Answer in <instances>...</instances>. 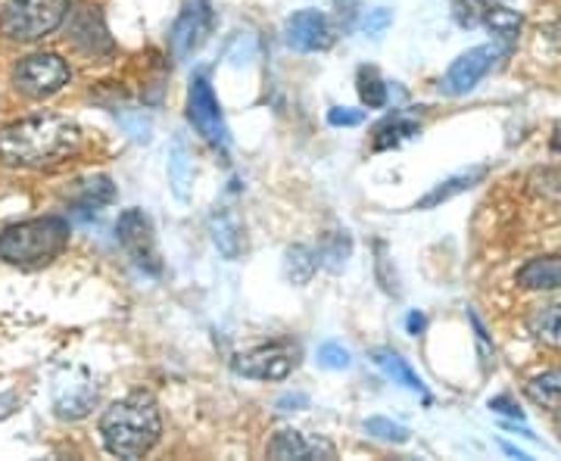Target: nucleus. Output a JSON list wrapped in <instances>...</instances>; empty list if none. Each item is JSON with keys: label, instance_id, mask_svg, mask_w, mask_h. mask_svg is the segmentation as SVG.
Wrapping results in <instances>:
<instances>
[{"label": "nucleus", "instance_id": "obj_19", "mask_svg": "<svg viewBox=\"0 0 561 461\" xmlns=\"http://www.w3.org/2000/svg\"><path fill=\"white\" fill-rule=\"evenodd\" d=\"M375 365L381 368L387 378H393V383H402L405 390H415L421 393L424 400H427V390H424V381H421L419 374L409 368V361L397 356V353H390V349H378L375 353Z\"/></svg>", "mask_w": 561, "mask_h": 461}, {"label": "nucleus", "instance_id": "obj_23", "mask_svg": "<svg viewBox=\"0 0 561 461\" xmlns=\"http://www.w3.org/2000/svg\"><path fill=\"white\" fill-rule=\"evenodd\" d=\"M483 22H486V28H490L500 41H505V44H512V41L518 38V32H522V16H518L515 10H508V7H490Z\"/></svg>", "mask_w": 561, "mask_h": 461}, {"label": "nucleus", "instance_id": "obj_7", "mask_svg": "<svg viewBox=\"0 0 561 461\" xmlns=\"http://www.w3.org/2000/svg\"><path fill=\"white\" fill-rule=\"evenodd\" d=\"M187 116L194 122V128L201 131L206 141L216 150H228V125L221 119V106L213 94V84L206 76H197L191 81V97H187Z\"/></svg>", "mask_w": 561, "mask_h": 461}, {"label": "nucleus", "instance_id": "obj_14", "mask_svg": "<svg viewBox=\"0 0 561 461\" xmlns=\"http://www.w3.org/2000/svg\"><path fill=\"white\" fill-rule=\"evenodd\" d=\"M94 400H98V390H94L91 378L81 371L79 381L57 383V396H54V405H57V415H60V418L76 422V418H84V415L94 408Z\"/></svg>", "mask_w": 561, "mask_h": 461}, {"label": "nucleus", "instance_id": "obj_25", "mask_svg": "<svg viewBox=\"0 0 561 461\" xmlns=\"http://www.w3.org/2000/svg\"><path fill=\"white\" fill-rule=\"evenodd\" d=\"M359 94L368 110H381L383 103H387V84L378 79L375 69H362L359 72Z\"/></svg>", "mask_w": 561, "mask_h": 461}, {"label": "nucleus", "instance_id": "obj_12", "mask_svg": "<svg viewBox=\"0 0 561 461\" xmlns=\"http://www.w3.org/2000/svg\"><path fill=\"white\" fill-rule=\"evenodd\" d=\"M268 459H297V461H312V459H337V449L328 440L319 437H306L300 430H280L275 440L268 442Z\"/></svg>", "mask_w": 561, "mask_h": 461}, {"label": "nucleus", "instance_id": "obj_9", "mask_svg": "<svg viewBox=\"0 0 561 461\" xmlns=\"http://www.w3.org/2000/svg\"><path fill=\"white\" fill-rule=\"evenodd\" d=\"M500 57V50L493 44H483V47H471L468 54H461L459 60L449 66L446 79H443V91L459 97V94H468L478 81L493 69V62Z\"/></svg>", "mask_w": 561, "mask_h": 461}, {"label": "nucleus", "instance_id": "obj_18", "mask_svg": "<svg viewBox=\"0 0 561 461\" xmlns=\"http://www.w3.org/2000/svg\"><path fill=\"white\" fill-rule=\"evenodd\" d=\"M483 175H486V169H471V172H461V175H453V178L440 181L427 197H421L419 209H434V206H440V203L459 197V194H465V191H471Z\"/></svg>", "mask_w": 561, "mask_h": 461}, {"label": "nucleus", "instance_id": "obj_22", "mask_svg": "<svg viewBox=\"0 0 561 461\" xmlns=\"http://www.w3.org/2000/svg\"><path fill=\"white\" fill-rule=\"evenodd\" d=\"M530 331L534 337L542 341L546 346H556L561 349V302H549V306H540L534 315H530Z\"/></svg>", "mask_w": 561, "mask_h": 461}, {"label": "nucleus", "instance_id": "obj_20", "mask_svg": "<svg viewBox=\"0 0 561 461\" xmlns=\"http://www.w3.org/2000/svg\"><path fill=\"white\" fill-rule=\"evenodd\" d=\"M524 393H527V400L537 402L542 408L561 412V368H552V371H542L537 378H530Z\"/></svg>", "mask_w": 561, "mask_h": 461}, {"label": "nucleus", "instance_id": "obj_24", "mask_svg": "<svg viewBox=\"0 0 561 461\" xmlns=\"http://www.w3.org/2000/svg\"><path fill=\"white\" fill-rule=\"evenodd\" d=\"M116 200V187H113V181L106 178V175H98V178L84 181L81 184V194H79V206L81 209H101L106 203Z\"/></svg>", "mask_w": 561, "mask_h": 461}, {"label": "nucleus", "instance_id": "obj_2", "mask_svg": "<svg viewBox=\"0 0 561 461\" xmlns=\"http://www.w3.org/2000/svg\"><path fill=\"white\" fill-rule=\"evenodd\" d=\"M160 405L144 390L113 402L101 418L103 446L116 459H144L160 442Z\"/></svg>", "mask_w": 561, "mask_h": 461}, {"label": "nucleus", "instance_id": "obj_6", "mask_svg": "<svg viewBox=\"0 0 561 461\" xmlns=\"http://www.w3.org/2000/svg\"><path fill=\"white\" fill-rule=\"evenodd\" d=\"M116 238L138 268L150 272V275H160L162 262L160 253H157V238H153V224H150L144 209H125L122 212L119 224H116Z\"/></svg>", "mask_w": 561, "mask_h": 461}, {"label": "nucleus", "instance_id": "obj_30", "mask_svg": "<svg viewBox=\"0 0 561 461\" xmlns=\"http://www.w3.org/2000/svg\"><path fill=\"white\" fill-rule=\"evenodd\" d=\"M328 122L334 125V128H356L365 122V113L362 110H346V106H334L331 113H328Z\"/></svg>", "mask_w": 561, "mask_h": 461}, {"label": "nucleus", "instance_id": "obj_35", "mask_svg": "<svg viewBox=\"0 0 561 461\" xmlns=\"http://www.w3.org/2000/svg\"><path fill=\"white\" fill-rule=\"evenodd\" d=\"M405 324H409V334H421V331H424V319H421L419 312H412Z\"/></svg>", "mask_w": 561, "mask_h": 461}, {"label": "nucleus", "instance_id": "obj_36", "mask_svg": "<svg viewBox=\"0 0 561 461\" xmlns=\"http://www.w3.org/2000/svg\"><path fill=\"white\" fill-rule=\"evenodd\" d=\"M552 150H556V153H561V122L556 125V135H552Z\"/></svg>", "mask_w": 561, "mask_h": 461}, {"label": "nucleus", "instance_id": "obj_10", "mask_svg": "<svg viewBox=\"0 0 561 461\" xmlns=\"http://www.w3.org/2000/svg\"><path fill=\"white\" fill-rule=\"evenodd\" d=\"M209 25H213V10L206 0H191L184 7V13L172 28V54L179 60H187L197 47H201L206 35H209Z\"/></svg>", "mask_w": 561, "mask_h": 461}, {"label": "nucleus", "instance_id": "obj_26", "mask_svg": "<svg viewBox=\"0 0 561 461\" xmlns=\"http://www.w3.org/2000/svg\"><path fill=\"white\" fill-rule=\"evenodd\" d=\"M365 434L368 437H375V440H383V442H409V427H402V424L390 422V418H368L365 422Z\"/></svg>", "mask_w": 561, "mask_h": 461}, {"label": "nucleus", "instance_id": "obj_16", "mask_svg": "<svg viewBox=\"0 0 561 461\" xmlns=\"http://www.w3.org/2000/svg\"><path fill=\"white\" fill-rule=\"evenodd\" d=\"M518 284L527 290H561V256L530 260L518 272Z\"/></svg>", "mask_w": 561, "mask_h": 461}, {"label": "nucleus", "instance_id": "obj_15", "mask_svg": "<svg viewBox=\"0 0 561 461\" xmlns=\"http://www.w3.org/2000/svg\"><path fill=\"white\" fill-rule=\"evenodd\" d=\"M209 234H213V243L219 246V253L225 260H238L243 253V221L238 219L234 209L219 206L209 216Z\"/></svg>", "mask_w": 561, "mask_h": 461}, {"label": "nucleus", "instance_id": "obj_3", "mask_svg": "<svg viewBox=\"0 0 561 461\" xmlns=\"http://www.w3.org/2000/svg\"><path fill=\"white\" fill-rule=\"evenodd\" d=\"M69 243V221L57 216L20 221L0 234V260L16 268H41L54 262Z\"/></svg>", "mask_w": 561, "mask_h": 461}, {"label": "nucleus", "instance_id": "obj_4", "mask_svg": "<svg viewBox=\"0 0 561 461\" xmlns=\"http://www.w3.org/2000/svg\"><path fill=\"white\" fill-rule=\"evenodd\" d=\"M69 13V0H7L0 10V32L10 41L32 44L57 32Z\"/></svg>", "mask_w": 561, "mask_h": 461}, {"label": "nucleus", "instance_id": "obj_21", "mask_svg": "<svg viewBox=\"0 0 561 461\" xmlns=\"http://www.w3.org/2000/svg\"><path fill=\"white\" fill-rule=\"evenodd\" d=\"M316 268H319V256H316V250L312 246H287V253H284V278L290 284H309L312 281V275H316Z\"/></svg>", "mask_w": 561, "mask_h": 461}, {"label": "nucleus", "instance_id": "obj_11", "mask_svg": "<svg viewBox=\"0 0 561 461\" xmlns=\"http://www.w3.org/2000/svg\"><path fill=\"white\" fill-rule=\"evenodd\" d=\"M284 41H287V47H294L300 54H316V50L331 47V28L319 10H300L287 20Z\"/></svg>", "mask_w": 561, "mask_h": 461}, {"label": "nucleus", "instance_id": "obj_17", "mask_svg": "<svg viewBox=\"0 0 561 461\" xmlns=\"http://www.w3.org/2000/svg\"><path fill=\"white\" fill-rule=\"evenodd\" d=\"M169 184L179 200H191V184H194V160L184 138H175L172 153H169Z\"/></svg>", "mask_w": 561, "mask_h": 461}, {"label": "nucleus", "instance_id": "obj_33", "mask_svg": "<svg viewBox=\"0 0 561 461\" xmlns=\"http://www.w3.org/2000/svg\"><path fill=\"white\" fill-rule=\"evenodd\" d=\"M306 405H309V400H306L302 393H294V396H280L278 412H300Z\"/></svg>", "mask_w": 561, "mask_h": 461}, {"label": "nucleus", "instance_id": "obj_31", "mask_svg": "<svg viewBox=\"0 0 561 461\" xmlns=\"http://www.w3.org/2000/svg\"><path fill=\"white\" fill-rule=\"evenodd\" d=\"M393 22V13L387 10V7H378V10H368L365 13V20H362V28L368 32V35H381L383 28Z\"/></svg>", "mask_w": 561, "mask_h": 461}, {"label": "nucleus", "instance_id": "obj_13", "mask_svg": "<svg viewBox=\"0 0 561 461\" xmlns=\"http://www.w3.org/2000/svg\"><path fill=\"white\" fill-rule=\"evenodd\" d=\"M69 41L81 47L84 54H101L110 50V38H106V28H103L101 13L98 7H79L69 20Z\"/></svg>", "mask_w": 561, "mask_h": 461}, {"label": "nucleus", "instance_id": "obj_8", "mask_svg": "<svg viewBox=\"0 0 561 461\" xmlns=\"http://www.w3.org/2000/svg\"><path fill=\"white\" fill-rule=\"evenodd\" d=\"M294 349L290 346H260L253 353H241L238 359L231 361L234 374L250 378V381H284L290 371H294Z\"/></svg>", "mask_w": 561, "mask_h": 461}, {"label": "nucleus", "instance_id": "obj_28", "mask_svg": "<svg viewBox=\"0 0 561 461\" xmlns=\"http://www.w3.org/2000/svg\"><path fill=\"white\" fill-rule=\"evenodd\" d=\"M319 365L321 368H328V371H346V368L353 365V356H350L346 346L328 341L319 346Z\"/></svg>", "mask_w": 561, "mask_h": 461}, {"label": "nucleus", "instance_id": "obj_32", "mask_svg": "<svg viewBox=\"0 0 561 461\" xmlns=\"http://www.w3.org/2000/svg\"><path fill=\"white\" fill-rule=\"evenodd\" d=\"M346 256H350V241L341 234V238H334V243L328 246V265L337 272L343 262H346Z\"/></svg>", "mask_w": 561, "mask_h": 461}, {"label": "nucleus", "instance_id": "obj_27", "mask_svg": "<svg viewBox=\"0 0 561 461\" xmlns=\"http://www.w3.org/2000/svg\"><path fill=\"white\" fill-rule=\"evenodd\" d=\"M412 135H419V125L415 122H387L378 128V138H375V150H387V147H397L402 138H412Z\"/></svg>", "mask_w": 561, "mask_h": 461}, {"label": "nucleus", "instance_id": "obj_5", "mask_svg": "<svg viewBox=\"0 0 561 461\" xmlns=\"http://www.w3.org/2000/svg\"><path fill=\"white\" fill-rule=\"evenodd\" d=\"M66 81H69V66L57 54H32L13 69V88L32 101L54 97L57 91H62Z\"/></svg>", "mask_w": 561, "mask_h": 461}, {"label": "nucleus", "instance_id": "obj_34", "mask_svg": "<svg viewBox=\"0 0 561 461\" xmlns=\"http://www.w3.org/2000/svg\"><path fill=\"white\" fill-rule=\"evenodd\" d=\"M490 408H493V412H502V415H512V418H522V412L512 405L508 396H496V400H490Z\"/></svg>", "mask_w": 561, "mask_h": 461}, {"label": "nucleus", "instance_id": "obj_1", "mask_svg": "<svg viewBox=\"0 0 561 461\" xmlns=\"http://www.w3.org/2000/svg\"><path fill=\"white\" fill-rule=\"evenodd\" d=\"M81 150V128L57 113H38L0 131V162L16 169H54Z\"/></svg>", "mask_w": 561, "mask_h": 461}, {"label": "nucleus", "instance_id": "obj_29", "mask_svg": "<svg viewBox=\"0 0 561 461\" xmlns=\"http://www.w3.org/2000/svg\"><path fill=\"white\" fill-rule=\"evenodd\" d=\"M490 7H493V0H456V20L461 25H478Z\"/></svg>", "mask_w": 561, "mask_h": 461}]
</instances>
